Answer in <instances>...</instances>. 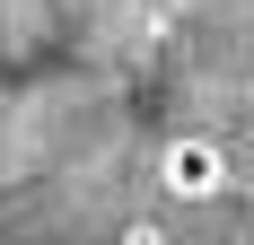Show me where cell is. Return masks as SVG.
Listing matches in <instances>:
<instances>
[{"mask_svg":"<svg viewBox=\"0 0 254 245\" xmlns=\"http://www.w3.org/2000/svg\"><path fill=\"white\" fill-rule=\"evenodd\" d=\"M158 184H167L176 201L228 193V149L210 140V131H184V140H167V158H158Z\"/></svg>","mask_w":254,"mask_h":245,"instance_id":"1","label":"cell"}]
</instances>
